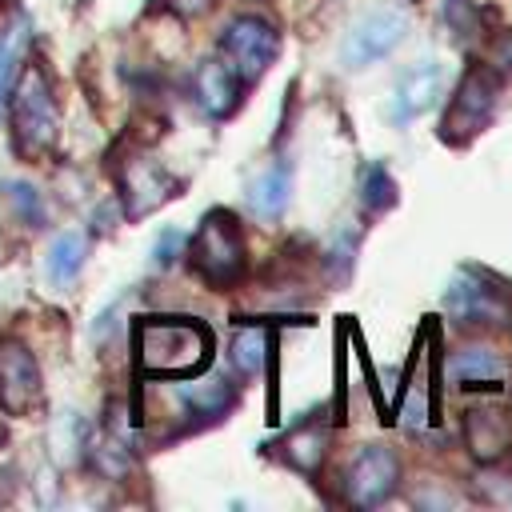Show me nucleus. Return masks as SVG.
Masks as SVG:
<instances>
[{
    "instance_id": "obj_1",
    "label": "nucleus",
    "mask_w": 512,
    "mask_h": 512,
    "mask_svg": "<svg viewBox=\"0 0 512 512\" xmlns=\"http://www.w3.org/2000/svg\"><path fill=\"white\" fill-rule=\"evenodd\" d=\"M212 352V332L188 316H140L132 324V356L144 376H192Z\"/></svg>"
},
{
    "instance_id": "obj_2",
    "label": "nucleus",
    "mask_w": 512,
    "mask_h": 512,
    "mask_svg": "<svg viewBox=\"0 0 512 512\" xmlns=\"http://www.w3.org/2000/svg\"><path fill=\"white\" fill-rule=\"evenodd\" d=\"M56 132H60V108H56L52 84L40 64H28L12 92V136L20 156L28 160L44 156L56 144Z\"/></svg>"
},
{
    "instance_id": "obj_3",
    "label": "nucleus",
    "mask_w": 512,
    "mask_h": 512,
    "mask_svg": "<svg viewBox=\"0 0 512 512\" xmlns=\"http://www.w3.org/2000/svg\"><path fill=\"white\" fill-rule=\"evenodd\" d=\"M188 256H192L196 276L208 280L212 288H228V284H236L240 272H244V232H240L236 216L224 212V208L208 212V216L200 220L196 236H192Z\"/></svg>"
},
{
    "instance_id": "obj_4",
    "label": "nucleus",
    "mask_w": 512,
    "mask_h": 512,
    "mask_svg": "<svg viewBox=\"0 0 512 512\" xmlns=\"http://www.w3.org/2000/svg\"><path fill=\"white\" fill-rule=\"evenodd\" d=\"M496 100H500V76H496V68L472 64V68L460 76V84H456V92H452V100H448V108H444L440 140H444V144H468V140H472L476 132H484V124L492 120Z\"/></svg>"
},
{
    "instance_id": "obj_5",
    "label": "nucleus",
    "mask_w": 512,
    "mask_h": 512,
    "mask_svg": "<svg viewBox=\"0 0 512 512\" xmlns=\"http://www.w3.org/2000/svg\"><path fill=\"white\" fill-rule=\"evenodd\" d=\"M408 36V16L392 4H380L372 12H364L340 40V64L344 68H368L376 60H384L388 52H396V44Z\"/></svg>"
},
{
    "instance_id": "obj_6",
    "label": "nucleus",
    "mask_w": 512,
    "mask_h": 512,
    "mask_svg": "<svg viewBox=\"0 0 512 512\" xmlns=\"http://www.w3.org/2000/svg\"><path fill=\"white\" fill-rule=\"evenodd\" d=\"M220 52L240 80H256L280 56V32L264 16H236L220 36Z\"/></svg>"
},
{
    "instance_id": "obj_7",
    "label": "nucleus",
    "mask_w": 512,
    "mask_h": 512,
    "mask_svg": "<svg viewBox=\"0 0 512 512\" xmlns=\"http://www.w3.org/2000/svg\"><path fill=\"white\" fill-rule=\"evenodd\" d=\"M0 408L8 416H36L44 408L40 368L20 340H0Z\"/></svg>"
},
{
    "instance_id": "obj_8",
    "label": "nucleus",
    "mask_w": 512,
    "mask_h": 512,
    "mask_svg": "<svg viewBox=\"0 0 512 512\" xmlns=\"http://www.w3.org/2000/svg\"><path fill=\"white\" fill-rule=\"evenodd\" d=\"M440 92H444V68H440L436 56H424V60L408 64V68L396 76L392 96H388V116H392V124H412V120H420L424 112L436 108Z\"/></svg>"
},
{
    "instance_id": "obj_9",
    "label": "nucleus",
    "mask_w": 512,
    "mask_h": 512,
    "mask_svg": "<svg viewBox=\"0 0 512 512\" xmlns=\"http://www.w3.org/2000/svg\"><path fill=\"white\" fill-rule=\"evenodd\" d=\"M176 188H180L176 176H172L164 164L148 160V156H132V160H124V168H120V200H124V212H128L132 220L156 212L164 200L176 196Z\"/></svg>"
},
{
    "instance_id": "obj_10",
    "label": "nucleus",
    "mask_w": 512,
    "mask_h": 512,
    "mask_svg": "<svg viewBox=\"0 0 512 512\" xmlns=\"http://www.w3.org/2000/svg\"><path fill=\"white\" fill-rule=\"evenodd\" d=\"M400 484V460L392 448H380V444H368L356 460H352V472H348V500L360 504V508H376L384 504Z\"/></svg>"
},
{
    "instance_id": "obj_11",
    "label": "nucleus",
    "mask_w": 512,
    "mask_h": 512,
    "mask_svg": "<svg viewBox=\"0 0 512 512\" xmlns=\"http://www.w3.org/2000/svg\"><path fill=\"white\" fill-rule=\"evenodd\" d=\"M444 308L448 316H456L460 324H496L504 316L500 296L472 272H456L444 288Z\"/></svg>"
},
{
    "instance_id": "obj_12",
    "label": "nucleus",
    "mask_w": 512,
    "mask_h": 512,
    "mask_svg": "<svg viewBox=\"0 0 512 512\" xmlns=\"http://www.w3.org/2000/svg\"><path fill=\"white\" fill-rule=\"evenodd\" d=\"M464 436L476 460H496L512 448V416L500 404H480L464 420Z\"/></svg>"
},
{
    "instance_id": "obj_13",
    "label": "nucleus",
    "mask_w": 512,
    "mask_h": 512,
    "mask_svg": "<svg viewBox=\"0 0 512 512\" xmlns=\"http://www.w3.org/2000/svg\"><path fill=\"white\" fill-rule=\"evenodd\" d=\"M196 104L216 120L240 104V76L228 60H204L196 68Z\"/></svg>"
},
{
    "instance_id": "obj_14",
    "label": "nucleus",
    "mask_w": 512,
    "mask_h": 512,
    "mask_svg": "<svg viewBox=\"0 0 512 512\" xmlns=\"http://www.w3.org/2000/svg\"><path fill=\"white\" fill-rule=\"evenodd\" d=\"M292 200V168L288 164H272L268 172H260L248 188V204L256 216L264 220H276Z\"/></svg>"
},
{
    "instance_id": "obj_15",
    "label": "nucleus",
    "mask_w": 512,
    "mask_h": 512,
    "mask_svg": "<svg viewBox=\"0 0 512 512\" xmlns=\"http://www.w3.org/2000/svg\"><path fill=\"white\" fill-rule=\"evenodd\" d=\"M324 452H328V432H324L316 420L292 428L288 440H284V456H288V464L300 468V472H316L320 460H324Z\"/></svg>"
},
{
    "instance_id": "obj_16",
    "label": "nucleus",
    "mask_w": 512,
    "mask_h": 512,
    "mask_svg": "<svg viewBox=\"0 0 512 512\" xmlns=\"http://www.w3.org/2000/svg\"><path fill=\"white\" fill-rule=\"evenodd\" d=\"M84 252H88V240H84L80 232L56 236L52 248H48V280L60 284V288L72 284V280L80 276V268H84Z\"/></svg>"
},
{
    "instance_id": "obj_17",
    "label": "nucleus",
    "mask_w": 512,
    "mask_h": 512,
    "mask_svg": "<svg viewBox=\"0 0 512 512\" xmlns=\"http://www.w3.org/2000/svg\"><path fill=\"white\" fill-rule=\"evenodd\" d=\"M180 396H184V404L192 408V416H220V412L236 400V384L224 380V376H212V380H204V384H184Z\"/></svg>"
},
{
    "instance_id": "obj_18",
    "label": "nucleus",
    "mask_w": 512,
    "mask_h": 512,
    "mask_svg": "<svg viewBox=\"0 0 512 512\" xmlns=\"http://www.w3.org/2000/svg\"><path fill=\"white\" fill-rule=\"evenodd\" d=\"M268 360V332L248 324V328H236L232 336V368L244 372V376H256Z\"/></svg>"
},
{
    "instance_id": "obj_19",
    "label": "nucleus",
    "mask_w": 512,
    "mask_h": 512,
    "mask_svg": "<svg viewBox=\"0 0 512 512\" xmlns=\"http://www.w3.org/2000/svg\"><path fill=\"white\" fill-rule=\"evenodd\" d=\"M448 368L460 384H488V380L500 376V356L492 348H464V352L452 356Z\"/></svg>"
},
{
    "instance_id": "obj_20",
    "label": "nucleus",
    "mask_w": 512,
    "mask_h": 512,
    "mask_svg": "<svg viewBox=\"0 0 512 512\" xmlns=\"http://www.w3.org/2000/svg\"><path fill=\"white\" fill-rule=\"evenodd\" d=\"M360 200H364L368 212H384V208L396 204V180L384 164H368L364 184H360Z\"/></svg>"
},
{
    "instance_id": "obj_21",
    "label": "nucleus",
    "mask_w": 512,
    "mask_h": 512,
    "mask_svg": "<svg viewBox=\"0 0 512 512\" xmlns=\"http://www.w3.org/2000/svg\"><path fill=\"white\" fill-rule=\"evenodd\" d=\"M444 24L456 40L480 36V12H476L472 0H444Z\"/></svg>"
},
{
    "instance_id": "obj_22",
    "label": "nucleus",
    "mask_w": 512,
    "mask_h": 512,
    "mask_svg": "<svg viewBox=\"0 0 512 512\" xmlns=\"http://www.w3.org/2000/svg\"><path fill=\"white\" fill-rule=\"evenodd\" d=\"M8 200H12V212H16L28 228H36V224L44 220V204H40V192H36L32 184H8Z\"/></svg>"
},
{
    "instance_id": "obj_23",
    "label": "nucleus",
    "mask_w": 512,
    "mask_h": 512,
    "mask_svg": "<svg viewBox=\"0 0 512 512\" xmlns=\"http://www.w3.org/2000/svg\"><path fill=\"white\" fill-rule=\"evenodd\" d=\"M20 44H24V32L20 28H8L0 36V100L8 96V84L16 80V60H20Z\"/></svg>"
},
{
    "instance_id": "obj_24",
    "label": "nucleus",
    "mask_w": 512,
    "mask_h": 512,
    "mask_svg": "<svg viewBox=\"0 0 512 512\" xmlns=\"http://www.w3.org/2000/svg\"><path fill=\"white\" fill-rule=\"evenodd\" d=\"M352 252H356V240H352V232L344 228V232L332 240V248H328V268H332L336 280H344V276L352 272V260H356Z\"/></svg>"
},
{
    "instance_id": "obj_25",
    "label": "nucleus",
    "mask_w": 512,
    "mask_h": 512,
    "mask_svg": "<svg viewBox=\"0 0 512 512\" xmlns=\"http://www.w3.org/2000/svg\"><path fill=\"white\" fill-rule=\"evenodd\" d=\"M180 244H184V232H176V228H164V232L156 236V244H152V264H156V268H168V264L176 260Z\"/></svg>"
},
{
    "instance_id": "obj_26",
    "label": "nucleus",
    "mask_w": 512,
    "mask_h": 512,
    "mask_svg": "<svg viewBox=\"0 0 512 512\" xmlns=\"http://www.w3.org/2000/svg\"><path fill=\"white\" fill-rule=\"evenodd\" d=\"M212 4H216V0H164V8H168V12H176V16H184V20L212 12Z\"/></svg>"
},
{
    "instance_id": "obj_27",
    "label": "nucleus",
    "mask_w": 512,
    "mask_h": 512,
    "mask_svg": "<svg viewBox=\"0 0 512 512\" xmlns=\"http://www.w3.org/2000/svg\"><path fill=\"white\" fill-rule=\"evenodd\" d=\"M492 64L496 68H512V32H500V40L492 44Z\"/></svg>"
}]
</instances>
